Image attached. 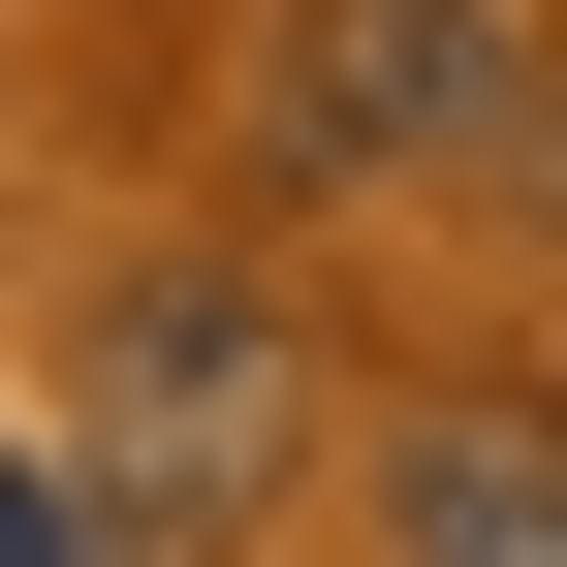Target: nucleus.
Masks as SVG:
<instances>
[{
    "mask_svg": "<svg viewBox=\"0 0 567 567\" xmlns=\"http://www.w3.org/2000/svg\"><path fill=\"white\" fill-rule=\"evenodd\" d=\"M284 410H316L284 284H252V252H126V284H95V473H63V505H95V536H189V505L284 473Z\"/></svg>",
    "mask_w": 567,
    "mask_h": 567,
    "instance_id": "obj_1",
    "label": "nucleus"
},
{
    "mask_svg": "<svg viewBox=\"0 0 567 567\" xmlns=\"http://www.w3.org/2000/svg\"><path fill=\"white\" fill-rule=\"evenodd\" d=\"M505 0H252V158L284 189H410V158H505Z\"/></svg>",
    "mask_w": 567,
    "mask_h": 567,
    "instance_id": "obj_2",
    "label": "nucleus"
},
{
    "mask_svg": "<svg viewBox=\"0 0 567 567\" xmlns=\"http://www.w3.org/2000/svg\"><path fill=\"white\" fill-rule=\"evenodd\" d=\"M379 567H567V442L505 379L473 410H379Z\"/></svg>",
    "mask_w": 567,
    "mask_h": 567,
    "instance_id": "obj_3",
    "label": "nucleus"
},
{
    "mask_svg": "<svg viewBox=\"0 0 567 567\" xmlns=\"http://www.w3.org/2000/svg\"><path fill=\"white\" fill-rule=\"evenodd\" d=\"M0 567H126V536H95V505H63V473H32V442H0Z\"/></svg>",
    "mask_w": 567,
    "mask_h": 567,
    "instance_id": "obj_4",
    "label": "nucleus"
}]
</instances>
